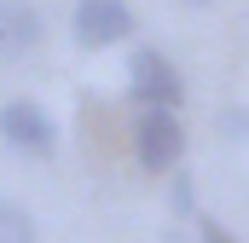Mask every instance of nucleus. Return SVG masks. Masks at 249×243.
Returning <instances> with one entry per match:
<instances>
[{"instance_id":"obj_4","label":"nucleus","mask_w":249,"mask_h":243,"mask_svg":"<svg viewBox=\"0 0 249 243\" xmlns=\"http://www.w3.org/2000/svg\"><path fill=\"white\" fill-rule=\"evenodd\" d=\"M133 35V12H127V0H81L75 6V41L87 47V52H99V47H116Z\"/></svg>"},{"instance_id":"obj_1","label":"nucleus","mask_w":249,"mask_h":243,"mask_svg":"<svg viewBox=\"0 0 249 243\" xmlns=\"http://www.w3.org/2000/svg\"><path fill=\"white\" fill-rule=\"evenodd\" d=\"M133 156L151 174H174L180 156H186V127H180V116L174 110H139V122H133Z\"/></svg>"},{"instance_id":"obj_7","label":"nucleus","mask_w":249,"mask_h":243,"mask_svg":"<svg viewBox=\"0 0 249 243\" xmlns=\"http://www.w3.org/2000/svg\"><path fill=\"white\" fill-rule=\"evenodd\" d=\"M197 238H203V243H238L220 220H214V214H197Z\"/></svg>"},{"instance_id":"obj_2","label":"nucleus","mask_w":249,"mask_h":243,"mask_svg":"<svg viewBox=\"0 0 249 243\" xmlns=\"http://www.w3.org/2000/svg\"><path fill=\"white\" fill-rule=\"evenodd\" d=\"M0 139H6L12 151H23V156H53L58 127H53V116H47L35 99H6V104H0Z\"/></svg>"},{"instance_id":"obj_5","label":"nucleus","mask_w":249,"mask_h":243,"mask_svg":"<svg viewBox=\"0 0 249 243\" xmlns=\"http://www.w3.org/2000/svg\"><path fill=\"white\" fill-rule=\"evenodd\" d=\"M41 47V12L29 0H0V58H29Z\"/></svg>"},{"instance_id":"obj_8","label":"nucleus","mask_w":249,"mask_h":243,"mask_svg":"<svg viewBox=\"0 0 249 243\" xmlns=\"http://www.w3.org/2000/svg\"><path fill=\"white\" fill-rule=\"evenodd\" d=\"M174 208L191 214V180H174Z\"/></svg>"},{"instance_id":"obj_6","label":"nucleus","mask_w":249,"mask_h":243,"mask_svg":"<svg viewBox=\"0 0 249 243\" xmlns=\"http://www.w3.org/2000/svg\"><path fill=\"white\" fill-rule=\"evenodd\" d=\"M0 243H35V220H29V208L12 203V197H0Z\"/></svg>"},{"instance_id":"obj_9","label":"nucleus","mask_w":249,"mask_h":243,"mask_svg":"<svg viewBox=\"0 0 249 243\" xmlns=\"http://www.w3.org/2000/svg\"><path fill=\"white\" fill-rule=\"evenodd\" d=\"M186 6H209V0H186Z\"/></svg>"},{"instance_id":"obj_3","label":"nucleus","mask_w":249,"mask_h":243,"mask_svg":"<svg viewBox=\"0 0 249 243\" xmlns=\"http://www.w3.org/2000/svg\"><path fill=\"white\" fill-rule=\"evenodd\" d=\"M127 75H133V99H139L145 110H174V104L186 99V81L174 75V64L162 58L157 47H139L133 64H127Z\"/></svg>"}]
</instances>
